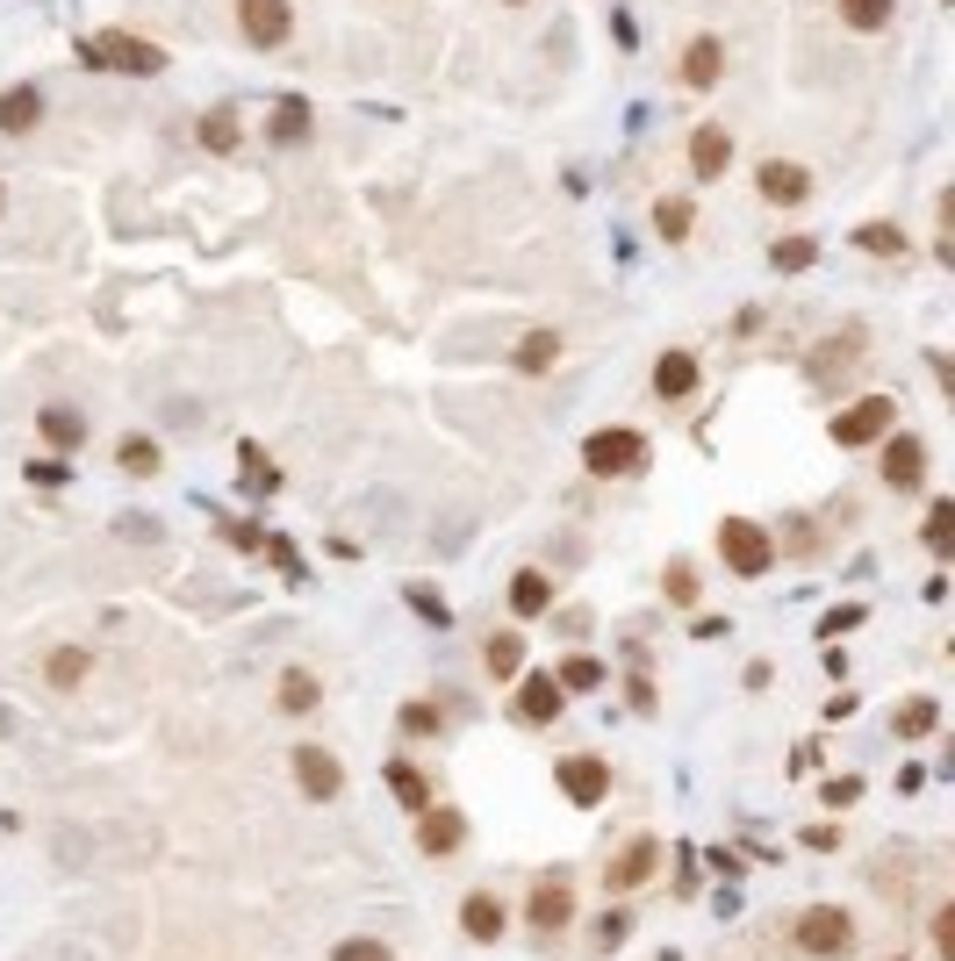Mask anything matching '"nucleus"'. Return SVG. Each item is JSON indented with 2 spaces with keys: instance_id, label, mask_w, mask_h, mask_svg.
I'll list each match as a JSON object with an SVG mask.
<instances>
[{
  "instance_id": "f257e3e1",
  "label": "nucleus",
  "mask_w": 955,
  "mask_h": 961,
  "mask_svg": "<svg viewBox=\"0 0 955 961\" xmlns=\"http://www.w3.org/2000/svg\"><path fill=\"white\" fill-rule=\"evenodd\" d=\"M80 58H87L94 72H165V51H159V43L123 37V29H101V37H87Z\"/></svg>"
},
{
  "instance_id": "f03ea898",
  "label": "nucleus",
  "mask_w": 955,
  "mask_h": 961,
  "mask_svg": "<svg viewBox=\"0 0 955 961\" xmlns=\"http://www.w3.org/2000/svg\"><path fill=\"white\" fill-rule=\"evenodd\" d=\"M719 553H725V568L748 574V582L776 568V545H769V531L748 524V517H725V524H719Z\"/></svg>"
},
{
  "instance_id": "7ed1b4c3",
  "label": "nucleus",
  "mask_w": 955,
  "mask_h": 961,
  "mask_svg": "<svg viewBox=\"0 0 955 961\" xmlns=\"http://www.w3.org/2000/svg\"><path fill=\"white\" fill-rule=\"evenodd\" d=\"M582 467L589 474H640L647 467V446H640V431H589L582 438Z\"/></svg>"
},
{
  "instance_id": "20e7f679",
  "label": "nucleus",
  "mask_w": 955,
  "mask_h": 961,
  "mask_svg": "<svg viewBox=\"0 0 955 961\" xmlns=\"http://www.w3.org/2000/svg\"><path fill=\"white\" fill-rule=\"evenodd\" d=\"M791 940L805 954H847L855 948V926H847V911H833V904H812V911H797V926H791Z\"/></svg>"
},
{
  "instance_id": "39448f33",
  "label": "nucleus",
  "mask_w": 955,
  "mask_h": 961,
  "mask_svg": "<svg viewBox=\"0 0 955 961\" xmlns=\"http://www.w3.org/2000/svg\"><path fill=\"white\" fill-rule=\"evenodd\" d=\"M891 417H898V402H891V395H862V402H847L841 417H833V438H841V446H876Z\"/></svg>"
},
{
  "instance_id": "423d86ee",
  "label": "nucleus",
  "mask_w": 955,
  "mask_h": 961,
  "mask_svg": "<svg viewBox=\"0 0 955 961\" xmlns=\"http://www.w3.org/2000/svg\"><path fill=\"white\" fill-rule=\"evenodd\" d=\"M560 789H568V804H582V811H589V804L611 797V768H603L597 754H568V760H560Z\"/></svg>"
},
{
  "instance_id": "0eeeda50",
  "label": "nucleus",
  "mask_w": 955,
  "mask_h": 961,
  "mask_svg": "<svg viewBox=\"0 0 955 961\" xmlns=\"http://www.w3.org/2000/svg\"><path fill=\"white\" fill-rule=\"evenodd\" d=\"M560 704H568V689H560L553 675H525V682H518V718H525V725H553Z\"/></svg>"
},
{
  "instance_id": "6e6552de",
  "label": "nucleus",
  "mask_w": 955,
  "mask_h": 961,
  "mask_svg": "<svg viewBox=\"0 0 955 961\" xmlns=\"http://www.w3.org/2000/svg\"><path fill=\"white\" fill-rule=\"evenodd\" d=\"M884 481L898 488V495H905V488H920V481H927V446H920V438H891V446H884Z\"/></svg>"
},
{
  "instance_id": "1a4fd4ad",
  "label": "nucleus",
  "mask_w": 955,
  "mask_h": 961,
  "mask_svg": "<svg viewBox=\"0 0 955 961\" xmlns=\"http://www.w3.org/2000/svg\"><path fill=\"white\" fill-rule=\"evenodd\" d=\"M237 22H245L252 43H287V0H237Z\"/></svg>"
},
{
  "instance_id": "9d476101",
  "label": "nucleus",
  "mask_w": 955,
  "mask_h": 961,
  "mask_svg": "<svg viewBox=\"0 0 955 961\" xmlns=\"http://www.w3.org/2000/svg\"><path fill=\"white\" fill-rule=\"evenodd\" d=\"M725 165H733V136H725L719 122H704V130L690 136V173H697V180H719Z\"/></svg>"
},
{
  "instance_id": "9b49d317",
  "label": "nucleus",
  "mask_w": 955,
  "mask_h": 961,
  "mask_svg": "<svg viewBox=\"0 0 955 961\" xmlns=\"http://www.w3.org/2000/svg\"><path fill=\"white\" fill-rule=\"evenodd\" d=\"M43 122V94L37 86H8L0 94V136H29Z\"/></svg>"
},
{
  "instance_id": "f8f14e48",
  "label": "nucleus",
  "mask_w": 955,
  "mask_h": 961,
  "mask_svg": "<svg viewBox=\"0 0 955 961\" xmlns=\"http://www.w3.org/2000/svg\"><path fill=\"white\" fill-rule=\"evenodd\" d=\"M295 783L309 789V797H338L345 775H338V760H331L324 746H302V754H295Z\"/></svg>"
},
{
  "instance_id": "ddd939ff",
  "label": "nucleus",
  "mask_w": 955,
  "mask_h": 961,
  "mask_svg": "<svg viewBox=\"0 0 955 961\" xmlns=\"http://www.w3.org/2000/svg\"><path fill=\"white\" fill-rule=\"evenodd\" d=\"M805 194H812L805 165H791V159H769V165H762V202H783V208H791V202H805Z\"/></svg>"
},
{
  "instance_id": "4468645a",
  "label": "nucleus",
  "mask_w": 955,
  "mask_h": 961,
  "mask_svg": "<svg viewBox=\"0 0 955 961\" xmlns=\"http://www.w3.org/2000/svg\"><path fill=\"white\" fill-rule=\"evenodd\" d=\"M719 72H725V51H719V37H697L690 51H682V86H719Z\"/></svg>"
},
{
  "instance_id": "2eb2a0df",
  "label": "nucleus",
  "mask_w": 955,
  "mask_h": 961,
  "mask_svg": "<svg viewBox=\"0 0 955 961\" xmlns=\"http://www.w3.org/2000/svg\"><path fill=\"white\" fill-rule=\"evenodd\" d=\"M654 861H661V840H632V847L611 861V890H640V882L654 876Z\"/></svg>"
},
{
  "instance_id": "dca6fc26",
  "label": "nucleus",
  "mask_w": 955,
  "mask_h": 961,
  "mask_svg": "<svg viewBox=\"0 0 955 961\" xmlns=\"http://www.w3.org/2000/svg\"><path fill=\"white\" fill-rule=\"evenodd\" d=\"M467 840V818L460 811H424V826H417V847L424 853H453Z\"/></svg>"
},
{
  "instance_id": "f3484780",
  "label": "nucleus",
  "mask_w": 955,
  "mask_h": 961,
  "mask_svg": "<svg viewBox=\"0 0 955 961\" xmlns=\"http://www.w3.org/2000/svg\"><path fill=\"white\" fill-rule=\"evenodd\" d=\"M460 926H467V940H504V904H496L489 890H475L460 904Z\"/></svg>"
},
{
  "instance_id": "a211bd4d",
  "label": "nucleus",
  "mask_w": 955,
  "mask_h": 961,
  "mask_svg": "<svg viewBox=\"0 0 955 961\" xmlns=\"http://www.w3.org/2000/svg\"><path fill=\"white\" fill-rule=\"evenodd\" d=\"M568 911H575V897L560 890V882H539V890H532V926H539V933H560Z\"/></svg>"
},
{
  "instance_id": "6ab92c4d",
  "label": "nucleus",
  "mask_w": 955,
  "mask_h": 961,
  "mask_svg": "<svg viewBox=\"0 0 955 961\" xmlns=\"http://www.w3.org/2000/svg\"><path fill=\"white\" fill-rule=\"evenodd\" d=\"M546 603H553V589H546L539 568H518V574H510V610H518V617H539Z\"/></svg>"
},
{
  "instance_id": "aec40b11",
  "label": "nucleus",
  "mask_w": 955,
  "mask_h": 961,
  "mask_svg": "<svg viewBox=\"0 0 955 961\" xmlns=\"http://www.w3.org/2000/svg\"><path fill=\"white\" fill-rule=\"evenodd\" d=\"M654 388L669 395V402H675V395H690V388H697V359H690V352H661V366H654Z\"/></svg>"
},
{
  "instance_id": "412c9836",
  "label": "nucleus",
  "mask_w": 955,
  "mask_h": 961,
  "mask_svg": "<svg viewBox=\"0 0 955 961\" xmlns=\"http://www.w3.org/2000/svg\"><path fill=\"white\" fill-rule=\"evenodd\" d=\"M481 661H489V675H496V682H510V675L525 667V638H518V632H496L489 646H481Z\"/></svg>"
},
{
  "instance_id": "4be33fe9",
  "label": "nucleus",
  "mask_w": 955,
  "mask_h": 961,
  "mask_svg": "<svg viewBox=\"0 0 955 961\" xmlns=\"http://www.w3.org/2000/svg\"><path fill=\"white\" fill-rule=\"evenodd\" d=\"M237 474H245L252 495H273V488H281V467H273L260 446H237Z\"/></svg>"
},
{
  "instance_id": "5701e85b",
  "label": "nucleus",
  "mask_w": 955,
  "mask_h": 961,
  "mask_svg": "<svg viewBox=\"0 0 955 961\" xmlns=\"http://www.w3.org/2000/svg\"><path fill=\"white\" fill-rule=\"evenodd\" d=\"M388 789H396L409 811H424V804H431V783H424V768H409V760H388Z\"/></svg>"
},
{
  "instance_id": "b1692460",
  "label": "nucleus",
  "mask_w": 955,
  "mask_h": 961,
  "mask_svg": "<svg viewBox=\"0 0 955 961\" xmlns=\"http://www.w3.org/2000/svg\"><path fill=\"white\" fill-rule=\"evenodd\" d=\"M302 136H309V101L287 94L281 109H273V144H302Z\"/></svg>"
},
{
  "instance_id": "393cba45",
  "label": "nucleus",
  "mask_w": 955,
  "mask_h": 961,
  "mask_svg": "<svg viewBox=\"0 0 955 961\" xmlns=\"http://www.w3.org/2000/svg\"><path fill=\"white\" fill-rule=\"evenodd\" d=\"M37 431H43V438H51V446H58V452H72V446H80V438H87V423H80V417H72V409H43V417H37Z\"/></svg>"
},
{
  "instance_id": "a878e982",
  "label": "nucleus",
  "mask_w": 955,
  "mask_h": 961,
  "mask_svg": "<svg viewBox=\"0 0 955 961\" xmlns=\"http://www.w3.org/2000/svg\"><path fill=\"white\" fill-rule=\"evenodd\" d=\"M281 710H287V718H309V710H316V682L302 675V667H287V675H281Z\"/></svg>"
},
{
  "instance_id": "bb28decb",
  "label": "nucleus",
  "mask_w": 955,
  "mask_h": 961,
  "mask_svg": "<svg viewBox=\"0 0 955 961\" xmlns=\"http://www.w3.org/2000/svg\"><path fill=\"white\" fill-rule=\"evenodd\" d=\"M553 359H560V338H553V330H532V338L518 345V374H546Z\"/></svg>"
},
{
  "instance_id": "cd10ccee",
  "label": "nucleus",
  "mask_w": 955,
  "mask_h": 961,
  "mask_svg": "<svg viewBox=\"0 0 955 961\" xmlns=\"http://www.w3.org/2000/svg\"><path fill=\"white\" fill-rule=\"evenodd\" d=\"M855 244H862V252H876V258H898V252H905L898 223H862V231H855Z\"/></svg>"
},
{
  "instance_id": "c85d7f7f",
  "label": "nucleus",
  "mask_w": 955,
  "mask_h": 961,
  "mask_svg": "<svg viewBox=\"0 0 955 961\" xmlns=\"http://www.w3.org/2000/svg\"><path fill=\"white\" fill-rule=\"evenodd\" d=\"M934 725H942V704H934V696H913V704L898 710V732H905V739H920V732H934Z\"/></svg>"
},
{
  "instance_id": "c756f323",
  "label": "nucleus",
  "mask_w": 955,
  "mask_h": 961,
  "mask_svg": "<svg viewBox=\"0 0 955 961\" xmlns=\"http://www.w3.org/2000/svg\"><path fill=\"white\" fill-rule=\"evenodd\" d=\"M920 539H927V553H948V545H955V502H934Z\"/></svg>"
},
{
  "instance_id": "7c9ffc66",
  "label": "nucleus",
  "mask_w": 955,
  "mask_h": 961,
  "mask_svg": "<svg viewBox=\"0 0 955 961\" xmlns=\"http://www.w3.org/2000/svg\"><path fill=\"white\" fill-rule=\"evenodd\" d=\"M841 22L847 29H884L891 22V0H841Z\"/></svg>"
},
{
  "instance_id": "2f4dec72",
  "label": "nucleus",
  "mask_w": 955,
  "mask_h": 961,
  "mask_svg": "<svg viewBox=\"0 0 955 961\" xmlns=\"http://www.w3.org/2000/svg\"><path fill=\"white\" fill-rule=\"evenodd\" d=\"M51 682H58V689H80V682H87V653L80 646H58L51 653Z\"/></svg>"
},
{
  "instance_id": "473e14b6",
  "label": "nucleus",
  "mask_w": 955,
  "mask_h": 961,
  "mask_svg": "<svg viewBox=\"0 0 955 961\" xmlns=\"http://www.w3.org/2000/svg\"><path fill=\"white\" fill-rule=\"evenodd\" d=\"M403 596H409V610H417L424 624H438V632H446V624H453V610L438 603V589H424V582H417V589H403Z\"/></svg>"
},
{
  "instance_id": "72a5a7b5",
  "label": "nucleus",
  "mask_w": 955,
  "mask_h": 961,
  "mask_svg": "<svg viewBox=\"0 0 955 961\" xmlns=\"http://www.w3.org/2000/svg\"><path fill=\"white\" fill-rule=\"evenodd\" d=\"M769 258H776L783 273H805L812 258H819V244H812V237H783V244H776V252H769Z\"/></svg>"
},
{
  "instance_id": "f704fd0d",
  "label": "nucleus",
  "mask_w": 955,
  "mask_h": 961,
  "mask_svg": "<svg viewBox=\"0 0 955 961\" xmlns=\"http://www.w3.org/2000/svg\"><path fill=\"white\" fill-rule=\"evenodd\" d=\"M202 144H209V151H231V144H237V115H231V109L202 115Z\"/></svg>"
},
{
  "instance_id": "c9c22d12",
  "label": "nucleus",
  "mask_w": 955,
  "mask_h": 961,
  "mask_svg": "<svg viewBox=\"0 0 955 961\" xmlns=\"http://www.w3.org/2000/svg\"><path fill=\"white\" fill-rule=\"evenodd\" d=\"M654 231L669 237V244H675V237H690V202H682V194H675V202H661V208H654Z\"/></svg>"
},
{
  "instance_id": "e433bc0d",
  "label": "nucleus",
  "mask_w": 955,
  "mask_h": 961,
  "mask_svg": "<svg viewBox=\"0 0 955 961\" xmlns=\"http://www.w3.org/2000/svg\"><path fill=\"white\" fill-rule=\"evenodd\" d=\"M603 682V661H589V653H575L568 667H560V689H597Z\"/></svg>"
},
{
  "instance_id": "4c0bfd02",
  "label": "nucleus",
  "mask_w": 955,
  "mask_h": 961,
  "mask_svg": "<svg viewBox=\"0 0 955 961\" xmlns=\"http://www.w3.org/2000/svg\"><path fill=\"white\" fill-rule=\"evenodd\" d=\"M115 460H123L130 474H159V446H151V438H123V452H115Z\"/></svg>"
},
{
  "instance_id": "58836bf2",
  "label": "nucleus",
  "mask_w": 955,
  "mask_h": 961,
  "mask_svg": "<svg viewBox=\"0 0 955 961\" xmlns=\"http://www.w3.org/2000/svg\"><path fill=\"white\" fill-rule=\"evenodd\" d=\"M403 732H409V739H431V732H438V710H431V704H403Z\"/></svg>"
},
{
  "instance_id": "ea45409f",
  "label": "nucleus",
  "mask_w": 955,
  "mask_h": 961,
  "mask_svg": "<svg viewBox=\"0 0 955 961\" xmlns=\"http://www.w3.org/2000/svg\"><path fill=\"white\" fill-rule=\"evenodd\" d=\"M862 624V603H847V610H826V617H819V638H841V632H855Z\"/></svg>"
},
{
  "instance_id": "a19ab883",
  "label": "nucleus",
  "mask_w": 955,
  "mask_h": 961,
  "mask_svg": "<svg viewBox=\"0 0 955 961\" xmlns=\"http://www.w3.org/2000/svg\"><path fill=\"white\" fill-rule=\"evenodd\" d=\"M29 481H37V488H65L72 467H65V460H29Z\"/></svg>"
},
{
  "instance_id": "79ce46f5",
  "label": "nucleus",
  "mask_w": 955,
  "mask_h": 961,
  "mask_svg": "<svg viewBox=\"0 0 955 961\" xmlns=\"http://www.w3.org/2000/svg\"><path fill=\"white\" fill-rule=\"evenodd\" d=\"M338 961H388L382 940H338Z\"/></svg>"
},
{
  "instance_id": "37998d69",
  "label": "nucleus",
  "mask_w": 955,
  "mask_h": 961,
  "mask_svg": "<svg viewBox=\"0 0 955 961\" xmlns=\"http://www.w3.org/2000/svg\"><path fill=\"white\" fill-rule=\"evenodd\" d=\"M669 603H697V574L682 568V560L669 568Z\"/></svg>"
},
{
  "instance_id": "c03bdc74",
  "label": "nucleus",
  "mask_w": 955,
  "mask_h": 961,
  "mask_svg": "<svg viewBox=\"0 0 955 961\" xmlns=\"http://www.w3.org/2000/svg\"><path fill=\"white\" fill-rule=\"evenodd\" d=\"M862 797V783H855V775H841V783H826V804H855Z\"/></svg>"
},
{
  "instance_id": "a18cd8bd",
  "label": "nucleus",
  "mask_w": 955,
  "mask_h": 961,
  "mask_svg": "<svg viewBox=\"0 0 955 961\" xmlns=\"http://www.w3.org/2000/svg\"><path fill=\"white\" fill-rule=\"evenodd\" d=\"M0 732H8V704H0Z\"/></svg>"
},
{
  "instance_id": "49530a36",
  "label": "nucleus",
  "mask_w": 955,
  "mask_h": 961,
  "mask_svg": "<svg viewBox=\"0 0 955 961\" xmlns=\"http://www.w3.org/2000/svg\"><path fill=\"white\" fill-rule=\"evenodd\" d=\"M661 961H675V954H661Z\"/></svg>"
}]
</instances>
